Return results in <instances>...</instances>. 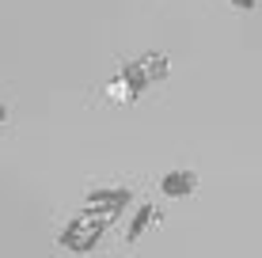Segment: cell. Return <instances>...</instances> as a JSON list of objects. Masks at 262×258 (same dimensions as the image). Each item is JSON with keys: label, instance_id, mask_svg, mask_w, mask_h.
<instances>
[{"label": "cell", "instance_id": "obj_7", "mask_svg": "<svg viewBox=\"0 0 262 258\" xmlns=\"http://www.w3.org/2000/svg\"><path fill=\"white\" fill-rule=\"evenodd\" d=\"M8 118H12V106H8V103H0V129L8 126Z\"/></svg>", "mask_w": 262, "mask_h": 258}, {"label": "cell", "instance_id": "obj_5", "mask_svg": "<svg viewBox=\"0 0 262 258\" xmlns=\"http://www.w3.org/2000/svg\"><path fill=\"white\" fill-rule=\"evenodd\" d=\"M198 186H202V179H198V171H190V167H171V171L160 175V194L171 198V201L194 198Z\"/></svg>", "mask_w": 262, "mask_h": 258}, {"label": "cell", "instance_id": "obj_1", "mask_svg": "<svg viewBox=\"0 0 262 258\" xmlns=\"http://www.w3.org/2000/svg\"><path fill=\"white\" fill-rule=\"evenodd\" d=\"M167 76H171V53L144 50L137 57H125L114 68L106 87H103V95L118 106H133V103H141V95H148L156 84H164Z\"/></svg>", "mask_w": 262, "mask_h": 258}, {"label": "cell", "instance_id": "obj_2", "mask_svg": "<svg viewBox=\"0 0 262 258\" xmlns=\"http://www.w3.org/2000/svg\"><path fill=\"white\" fill-rule=\"evenodd\" d=\"M111 228H114L111 217H99V213H92V209H76L65 224H61L57 247H61V251H69V254H92L95 247L106 239Z\"/></svg>", "mask_w": 262, "mask_h": 258}, {"label": "cell", "instance_id": "obj_3", "mask_svg": "<svg viewBox=\"0 0 262 258\" xmlns=\"http://www.w3.org/2000/svg\"><path fill=\"white\" fill-rule=\"evenodd\" d=\"M133 201H137V190L125 182H92L84 190V201H80V209H92L99 217H111L118 220L122 213L133 209Z\"/></svg>", "mask_w": 262, "mask_h": 258}, {"label": "cell", "instance_id": "obj_4", "mask_svg": "<svg viewBox=\"0 0 262 258\" xmlns=\"http://www.w3.org/2000/svg\"><path fill=\"white\" fill-rule=\"evenodd\" d=\"M160 220H164V209L156 205V201H141V205H133L129 209V220H125V228H122V239L125 243H141L144 236L152 232V228L160 224Z\"/></svg>", "mask_w": 262, "mask_h": 258}, {"label": "cell", "instance_id": "obj_6", "mask_svg": "<svg viewBox=\"0 0 262 258\" xmlns=\"http://www.w3.org/2000/svg\"><path fill=\"white\" fill-rule=\"evenodd\" d=\"M232 8H236V12H255L258 8V0H228Z\"/></svg>", "mask_w": 262, "mask_h": 258}]
</instances>
